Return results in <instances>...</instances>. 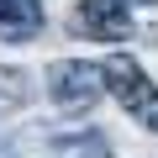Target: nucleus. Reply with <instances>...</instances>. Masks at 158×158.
Masks as SVG:
<instances>
[{
    "mask_svg": "<svg viewBox=\"0 0 158 158\" xmlns=\"http://www.w3.org/2000/svg\"><path fill=\"white\" fill-rule=\"evenodd\" d=\"M21 100H27V74L0 69V111H11V106H21Z\"/></svg>",
    "mask_w": 158,
    "mask_h": 158,
    "instance_id": "20e7f679",
    "label": "nucleus"
},
{
    "mask_svg": "<svg viewBox=\"0 0 158 158\" xmlns=\"http://www.w3.org/2000/svg\"><path fill=\"white\" fill-rule=\"evenodd\" d=\"M137 6H158V0H137Z\"/></svg>",
    "mask_w": 158,
    "mask_h": 158,
    "instance_id": "423d86ee",
    "label": "nucleus"
},
{
    "mask_svg": "<svg viewBox=\"0 0 158 158\" xmlns=\"http://www.w3.org/2000/svg\"><path fill=\"white\" fill-rule=\"evenodd\" d=\"M106 63V95L142 127V132H158V85H153V74L132 58V53H111L100 58Z\"/></svg>",
    "mask_w": 158,
    "mask_h": 158,
    "instance_id": "f257e3e1",
    "label": "nucleus"
},
{
    "mask_svg": "<svg viewBox=\"0 0 158 158\" xmlns=\"http://www.w3.org/2000/svg\"><path fill=\"white\" fill-rule=\"evenodd\" d=\"M42 90L58 111H90L100 95H106V63H90V58H53L48 74H42Z\"/></svg>",
    "mask_w": 158,
    "mask_h": 158,
    "instance_id": "f03ea898",
    "label": "nucleus"
},
{
    "mask_svg": "<svg viewBox=\"0 0 158 158\" xmlns=\"http://www.w3.org/2000/svg\"><path fill=\"white\" fill-rule=\"evenodd\" d=\"M132 11H137V0H79L74 27L95 42H121L132 37Z\"/></svg>",
    "mask_w": 158,
    "mask_h": 158,
    "instance_id": "7ed1b4c3",
    "label": "nucleus"
},
{
    "mask_svg": "<svg viewBox=\"0 0 158 158\" xmlns=\"http://www.w3.org/2000/svg\"><path fill=\"white\" fill-rule=\"evenodd\" d=\"M6 16H11V0H0V27H6Z\"/></svg>",
    "mask_w": 158,
    "mask_h": 158,
    "instance_id": "39448f33",
    "label": "nucleus"
}]
</instances>
